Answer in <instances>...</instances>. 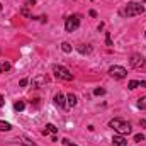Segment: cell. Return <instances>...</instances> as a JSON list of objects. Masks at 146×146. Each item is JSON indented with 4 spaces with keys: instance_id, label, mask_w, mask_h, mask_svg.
Wrapping results in <instances>:
<instances>
[{
    "instance_id": "cell-15",
    "label": "cell",
    "mask_w": 146,
    "mask_h": 146,
    "mask_svg": "<svg viewBox=\"0 0 146 146\" xmlns=\"http://www.w3.org/2000/svg\"><path fill=\"white\" fill-rule=\"evenodd\" d=\"M14 109L17 110V112H22V110L26 109V104H24L22 100H17V102L14 104Z\"/></svg>"
},
{
    "instance_id": "cell-25",
    "label": "cell",
    "mask_w": 146,
    "mask_h": 146,
    "mask_svg": "<svg viewBox=\"0 0 146 146\" xmlns=\"http://www.w3.org/2000/svg\"><path fill=\"white\" fill-rule=\"evenodd\" d=\"M88 15H90V17H97V12H95V10H90Z\"/></svg>"
},
{
    "instance_id": "cell-1",
    "label": "cell",
    "mask_w": 146,
    "mask_h": 146,
    "mask_svg": "<svg viewBox=\"0 0 146 146\" xmlns=\"http://www.w3.org/2000/svg\"><path fill=\"white\" fill-rule=\"evenodd\" d=\"M109 126L117 133V134H122V136H126V134H129L131 131H133V127H131V124L129 122H126V121H122V119H119V117H115V119H112L109 122Z\"/></svg>"
},
{
    "instance_id": "cell-24",
    "label": "cell",
    "mask_w": 146,
    "mask_h": 146,
    "mask_svg": "<svg viewBox=\"0 0 146 146\" xmlns=\"http://www.w3.org/2000/svg\"><path fill=\"white\" fill-rule=\"evenodd\" d=\"M27 83H29V80H27V78H22V80H21V83H19V85H21V87H26V85H27Z\"/></svg>"
},
{
    "instance_id": "cell-26",
    "label": "cell",
    "mask_w": 146,
    "mask_h": 146,
    "mask_svg": "<svg viewBox=\"0 0 146 146\" xmlns=\"http://www.w3.org/2000/svg\"><path fill=\"white\" fill-rule=\"evenodd\" d=\"M5 106V100H3V97H2V94H0V107H3Z\"/></svg>"
},
{
    "instance_id": "cell-2",
    "label": "cell",
    "mask_w": 146,
    "mask_h": 146,
    "mask_svg": "<svg viewBox=\"0 0 146 146\" xmlns=\"http://www.w3.org/2000/svg\"><path fill=\"white\" fill-rule=\"evenodd\" d=\"M145 12V7L141 5V3H138V2H129L127 5H126V9H124V15L126 17H134V15H141Z\"/></svg>"
},
{
    "instance_id": "cell-21",
    "label": "cell",
    "mask_w": 146,
    "mask_h": 146,
    "mask_svg": "<svg viewBox=\"0 0 146 146\" xmlns=\"http://www.w3.org/2000/svg\"><path fill=\"white\" fill-rule=\"evenodd\" d=\"M106 44L112 46V39H110V33H106Z\"/></svg>"
},
{
    "instance_id": "cell-4",
    "label": "cell",
    "mask_w": 146,
    "mask_h": 146,
    "mask_svg": "<svg viewBox=\"0 0 146 146\" xmlns=\"http://www.w3.org/2000/svg\"><path fill=\"white\" fill-rule=\"evenodd\" d=\"M53 73H54L58 78H61V80H66V82H72L73 80V73L70 72L68 68L61 66V65H53Z\"/></svg>"
},
{
    "instance_id": "cell-11",
    "label": "cell",
    "mask_w": 146,
    "mask_h": 146,
    "mask_svg": "<svg viewBox=\"0 0 146 146\" xmlns=\"http://www.w3.org/2000/svg\"><path fill=\"white\" fill-rule=\"evenodd\" d=\"M76 49L82 54H90L92 53V46H88V44H80V46H76Z\"/></svg>"
},
{
    "instance_id": "cell-14",
    "label": "cell",
    "mask_w": 146,
    "mask_h": 146,
    "mask_svg": "<svg viewBox=\"0 0 146 146\" xmlns=\"http://www.w3.org/2000/svg\"><path fill=\"white\" fill-rule=\"evenodd\" d=\"M12 66H10V63L9 61H0V73H3V72H9Z\"/></svg>"
},
{
    "instance_id": "cell-19",
    "label": "cell",
    "mask_w": 146,
    "mask_h": 146,
    "mask_svg": "<svg viewBox=\"0 0 146 146\" xmlns=\"http://www.w3.org/2000/svg\"><path fill=\"white\" fill-rule=\"evenodd\" d=\"M63 145H65V146H78V145H75L73 141H70L68 138H63Z\"/></svg>"
},
{
    "instance_id": "cell-13",
    "label": "cell",
    "mask_w": 146,
    "mask_h": 146,
    "mask_svg": "<svg viewBox=\"0 0 146 146\" xmlns=\"http://www.w3.org/2000/svg\"><path fill=\"white\" fill-rule=\"evenodd\" d=\"M66 99H68V107H75V106H76V102H78V100H76V97H75L73 94H68V97H66Z\"/></svg>"
},
{
    "instance_id": "cell-18",
    "label": "cell",
    "mask_w": 146,
    "mask_h": 146,
    "mask_svg": "<svg viewBox=\"0 0 146 146\" xmlns=\"http://www.w3.org/2000/svg\"><path fill=\"white\" fill-rule=\"evenodd\" d=\"M61 49H63V51H65V53H72V44H70V42H63V44H61Z\"/></svg>"
},
{
    "instance_id": "cell-10",
    "label": "cell",
    "mask_w": 146,
    "mask_h": 146,
    "mask_svg": "<svg viewBox=\"0 0 146 146\" xmlns=\"http://www.w3.org/2000/svg\"><path fill=\"white\" fill-rule=\"evenodd\" d=\"M127 87H129L131 90H134V88H138V87H141V88H145V87H146V82H139V80H131Z\"/></svg>"
},
{
    "instance_id": "cell-16",
    "label": "cell",
    "mask_w": 146,
    "mask_h": 146,
    "mask_svg": "<svg viewBox=\"0 0 146 146\" xmlns=\"http://www.w3.org/2000/svg\"><path fill=\"white\" fill-rule=\"evenodd\" d=\"M10 129H12V126H10L9 122H5V121H0V131H3V133H5V131H10Z\"/></svg>"
},
{
    "instance_id": "cell-20",
    "label": "cell",
    "mask_w": 146,
    "mask_h": 146,
    "mask_svg": "<svg viewBox=\"0 0 146 146\" xmlns=\"http://www.w3.org/2000/svg\"><path fill=\"white\" fill-rule=\"evenodd\" d=\"M141 141H145V136L143 134H136L134 136V143H141Z\"/></svg>"
},
{
    "instance_id": "cell-8",
    "label": "cell",
    "mask_w": 146,
    "mask_h": 146,
    "mask_svg": "<svg viewBox=\"0 0 146 146\" xmlns=\"http://www.w3.org/2000/svg\"><path fill=\"white\" fill-rule=\"evenodd\" d=\"M54 104H56L58 107H61V109H66V102H65L63 94H56V95H54Z\"/></svg>"
},
{
    "instance_id": "cell-6",
    "label": "cell",
    "mask_w": 146,
    "mask_h": 146,
    "mask_svg": "<svg viewBox=\"0 0 146 146\" xmlns=\"http://www.w3.org/2000/svg\"><path fill=\"white\" fill-rule=\"evenodd\" d=\"M78 26H80V17H78V15H70V17H66V21H65V29H66V33L76 31Z\"/></svg>"
},
{
    "instance_id": "cell-17",
    "label": "cell",
    "mask_w": 146,
    "mask_h": 146,
    "mask_svg": "<svg viewBox=\"0 0 146 146\" xmlns=\"http://www.w3.org/2000/svg\"><path fill=\"white\" fill-rule=\"evenodd\" d=\"M138 107H139L141 110H146V95H145V97H141V99L138 100Z\"/></svg>"
},
{
    "instance_id": "cell-7",
    "label": "cell",
    "mask_w": 146,
    "mask_h": 146,
    "mask_svg": "<svg viewBox=\"0 0 146 146\" xmlns=\"http://www.w3.org/2000/svg\"><path fill=\"white\" fill-rule=\"evenodd\" d=\"M112 145L114 146H127V139L122 136V134H115L112 138Z\"/></svg>"
},
{
    "instance_id": "cell-3",
    "label": "cell",
    "mask_w": 146,
    "mask_h": 146,
    "mask_svg": "<svg viewBox=\"0 0 146 146\" xmlns=\"http://www.w3.org/2000/svg\"><path fill=\"white\" fill-rule=\"evenodd\" d=\"M129 65H131L134 70H138V72H146V60L141 56V54H138V53L131 54Z\"/></svg>"
},
{
    "instance_id": "cell-5",
    "label": "cell",
    "mask_w": 146,
    "mask_h": 146,
    "mask_svg": "<svg viewBox=\"0 0 146 146\" xmlns=\"http://www.w3.org/2000/svg\"><path fill=\"white\" fill-rule=\"evenodd\" d=\"M109 75L112 76V78H115V80H122V78H126V76H127V72H126V68H124V66L114 65V66H110V68H109Z\"/></svg>"
},
{
    "instance_id": "cell-28",
    "label": "cell",
    "mask_w": 146,
    "mask_h": 146,
    "mask_svg": "<svg viewBox=\"0 0 146 146\" xmlns=\"http://www.w3.org/2000/svg\"><path fill=\"white\" fill-rule=\"evenodd\" d=\"M145 36H146V33H145Z\"/></svg>"
},
{
    "instance_id": "cell-9",
    "label": "cell",
    "mask_w": 146,
    "mask_h": 146,
    "mask_svg": "<svg viewBox=\"0 0 146 146\" xmlns=\"http://www.w3.org/2000/svg\"><path fill=\"white\" fill-rule=\"evenodd\" d=\"M33 87H39V85H42V83H48V76L46 75H39L36 78H33Z\"/></svg>"
},
{
    "instance_id": "cell-22",
    "label": "cell",
    "mask_w": 146,
    "mask_h": 146,
    "mask_svg": "<svg viewBox=\"0 0 146 146\" xmlns=\"http://www.w3.org/2000/svg\"><path fill=\"white\" fill-rule=\"evenodd\" d=\"M94 94H95V95H104V94H106V90H104V88H95V90H94Z\"/></svg>"
},
{
    "instance_id": "cell-12",
    "label": "cell",
    "mask_w": 146,
    "mask_h": 146,
    "mask_svg": "<svg viewBox=\"0 0 146 146\" xmlns=\"http://www.w3.org/2000/svg\"><path fill=\"white\" fill-rule=\"evenodd\" d=\"M56 131H58V127H56L54 124H46V129L42 131V134H49V133H53V134H54Z\"/></svg>"
},
{
    "instance_id": "cell-27",
    "label": "cell",
    "mask_w": 146,
    "mask_h": 146,
    "mask_svg": "<svg viewBox=\"0 0 146 146\" xmlns=\"http://www.w3.org/2000/svg\"><path fill=\"white\" fill-rule=\"evenodd\" d=\"M0 10H2V3H0Z\"/></svg>"
},
{
    "instance_id": "cell-23",
    "label": "cell",
    "mask_w": 146,
    "mask_h": 146,
    "mask_svg": "<svg viewBox=\"0 0 146 146\" xmlns=\"http://www.w3.org/2000/svg\"><path fill=\"white\" fill-rule=\"evenodd\" d=\"M34 5H36L34 0H27V2H26V7H34Z\"/></svg>"
}]
</instances>
